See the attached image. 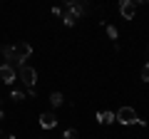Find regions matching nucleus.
<instances>
[{
	"label": "nucleus",
	"instance_id": "ddd939ff",
	"mask_svg": "<svg viewBox=\"0 0 149 139\" xmlns=\"http://www.w3.org/2000/svg\"><path fill=\"white\" fill-rule=\"evenodd\" d=\"M10 99H15V102H22V99H25V92L15 90V92H13V95H10Z\"/></svg>",
	"mask_w": 149,
	"mask_h": 139
},
{
	"label": "nucleus",
	"instance_id": "f3484780",
	"mask_svg": "<svg viewBox=\"0 0 149 139\" xmlns=\"http://www.w3.org/2000/svg\"><path fill=\"white\" fill-rule=\"evenodd\" d=\"M0 119H5V112H3V109H0Z\"/></svg>",
	"mask_w": 149,
	"mask_h": 139
},
{
	"label": "nucleus",
	"instance_id": "39448f33",
	"mask_svg": "<svg viewBox=\"0 0 149 139\" xmlns=\"http://www.w3.org/2000/svg\"><path fill=\"white\" fill-rule=\"evenodd\" d=\"M119 13H122L124 20H134V13H137V3H134V0H122V3H119Z\"/></svg>",
	"mask_w": 149,
	"mask_h": 139
},
{
	"label": "nucleus",
	"instance_id": "6e6552de",
	"mask_svg": "<svg viewBox=\"0 0 149 139\" xmlns=\"http://www.w3.org/2000/svg\"><path fill=\"white\" fill-rule=\"evenodd\" d=\"M15 50H17V55H20L22 60H27L32 55V45H27V42H20V45H15Z\"/></svg>",
	"mask_w": 149,
	"mask_h": 139
},
{
	"label": "nucleus",
	"instance_id": "9b49d317",
	"mask_svg": "<svg viewBox=\"0 0 149 139\" xmlns=\"http://www.w3.org/2000/svg\"><path fill=\"white\" fill-rule=\"evenodd\" d=\"M77 137H80V134H77V129H65L60 139H77Z\"/></svg>",
	"mask_w": 149,
	"mask_h": 139
},
{
	"label": "nucleus",
	"instance_id": "f8f14e48",
	"mask_svg": "<svg viewBox=\"0 0 149 139\" xmlns=\"http://www.w3.org/2000/svg\"><path fill=\"white\" fill-rule=\"evenodd\" d=\"M104 30H107V35H109V40H117L119 32H117V27H114V25H104Z\"/></svg>",
	"mask_w": 149,
	"mask_h": 139
},
{
	"label": "nucleus",
	"instance_id": "9d476101",
	"mask_svg": "<svg viewBox=\"0 0 149 139\" xmlns=\"http://www.w3.org/2000/svg\"><path fill=\"white\" fill-rule=\"evenodd\" d=\"M50 104H52V107H62L65 104V95L62 92H52V95H50Z\"/></svg>",
	"mask_w": 149,
	"mask_h": 139
},
{
	"label": "nucleus",
	"instance_id": "7ed1b4c3",
	"mask_svg": "<svg viewBox=\"0 0 149 139\" xmlns=\"http://www.w3.org/2000/svg\"><path fill=\"white\" fill-rule=\"evenodd\" d=\"M85 10H87L85 3H74V0H72V3H65V8H62V13H65V15H70L72 20L82 17V15H85Z\"/></svg>",
	"mask_w": 149,
	"mask_h": 139
},
{
	"label": "nucleus",
	"instance_id": "423d86ee",
	"mask_svg": "<svg viewBox=\"0 0 149 139\" xmlns=\"http://www.w3.org/2000/svg\"><path fill=\"white\" fill-rule=\"evenodd\" d=\"M0 80L5 82V85H13V82L17 80V75H15V70H13L10 65H0Z\"/></svg>",
	"mask_w": 149,
	"mask_h": 139
},
{
	"label": "nucleus",
	"instance_id": "f03ea898",
	"mask_svg": "<svg viewBox=\"0 0 149 139\" xmlns=\"http://www.w3.org/2000/svg\"><path fill=\"white\" fill-rule=\"evenodd\" d=\"M0 55L5 57V65H10L13 70H15V67H22V65H25V60L17 55V50H15V47H0Z\"/></svg>",
	"mask_w": 149,
	"mask_h": 139
},
{
	"label": "nucleus",
	"instance_id": "1a4fd4ad",
	"mask_svg": "<svg viewBox=\"0 0 149 139\" xmlns=\"http://www.w3.org/2000/svg\"><path fill=\"white\" fill-rule=\"evenodd\" d=\"M97 122L100 124H112L114 122V112H107V109L104 112H97Z\"/></svg>",
	"mask_w": 149,
	"mask_h": 139
},
{
	"label": "nucleus",
	"instance_id": "f257e3e1",
	"mask_svg": "<svg viewBox=\"0 0 149 139\" xmlns=\"http://www.w3.org/2000/svg\"><path fill=\"white\" fill-rule=\"evenodd\" d=\"M114 122L124 124V127H129V124H139V127H144V124H147V119L139 117L134 107H122L117 114H114Z\"/></svg>",
	"mask_w": 149,
	"mask_h": 139
},
{
	"label": "nucleus",
	"instance_id": "20e7f679",
	"mask_svg": "<svg viewBox=\"0 0 149 139\" xmlns=\"http://www.w3.org/2000/svg\"><path fill=\"white\" fill-rule=\"evenodd\" d=\"M20 82L25 87H35V82H37V72H35V67H30V65H22L20 67Z\"/></svg>",
	"mask_w": 149,
	"mask_h": 139
},
{
	"label": "nucleus",
	"instance_id": "dca6fc26",
	"mask_svg": "<svg viewBox=\"0 0 149 139\" xmlns=\"http://www.w3.org/2000/svg\"><path fill=\"white\" fill-rule=\"evenodd\" d=\"M5 139H17V137H15V134H8V137H5Z\"/></svg>",
	"mask_w": 149,
	"mask_h": 139
},
{
	"label": "nucleus",
	"instance_id": "4468645a",
	"mask_svg": "<svg viewBox=\"0 0 149 139\" xmlns=\"http://www.w3.org/2000/svg\"><path fill=\"white\" fill-rule=\"evenodd\" d=\"M60 17H62V22H65V25H67V27H74V22H77V20H72V17H70V15H65V13H62V15H60Z\"/></svg>",
	"mask_w": 149,
	"mask_h": 139
},
{
	"label": "nucleus",
	"instance_id": "0eeeda50",
	"mask_svg": "<svg viewBox=\"0 0 149 139\" xmlns=\"http://www.w3.org/2000/svg\"><path fill=\"white\" fill-rule=\"evenodd\" d=\"M40 127L42 129H55L57 127V117H55L52 112H42L40 114Z\"/></svg>",
	"mask_w": 149,
	"mask_h": 139
},
{
	"label": "nucleus",
	"instance_id": "2eb2a0df",
	"mask_svg": "<svg viewBox=\"0 0 149 139\" xmlns=\"http://www.w3.org/2000/svg\"><path fill=\"white\" fill-rule=\"evenodd\" d=\"M142 80H144V82H149V62L142 67Z\"/></svg>",
	"mask_w": 149,
	"mask_h": 139
}]
</instances>
